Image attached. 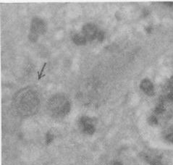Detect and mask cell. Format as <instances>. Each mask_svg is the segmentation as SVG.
I'll return each instance as SVG.
<instances>
[{"label":"cell","mask_w":173,"mask_h":165,"mask_svg":"<svg viewBox=\"0 0 173 165\" xmlns=\"http://www.w3.org/2000/svg\"><path fill=\"white\" fill-rule=\"evenodd\" d=\"M144 159L150 165H162L161 161L157 157H152L147 154L144 155Z\"/></svg>","instance_id":"5"},{"label":"cell","mask_w":173,"mask_h":165,"mask_svg":"<svg viewBox=\"0 0 173 165\" xmlns=\"http://www.w3.org/2000/svg\"><path fill=\"white\" fill-rule=\"evenodd\" d=\"M28 39L29 40L32 41V42H35V41H36L37 39H38V35L36 34V33H33V32H31L28 35Z\"/></svg>","instance_id":"10"},{"label":"cell","mask_w":173,"mask_h":165,"mask_svg":"<svg viewBox=\"0 0 173 165\" xmlns=\"http://www.w3.org/2000/svg\"><path fill=\"white\" fill-rule=\"evenodd\" d=\"M72 41L76 45H84L87 41L83 34H75L72 36Z\"/></svg>","instance_id":"6"},{"label":"cell","mask_w":173,"mask_h":165,"mask_svg":"<svg viewBox=\"0 0 173 165\" xmlns=\"http://www.w3.org/2000/svg\"><path fill=\"white\" fill-rule=\"evenodd\" d=\"M148 122L151 125H157L158 124V120L155 116H151L150 117H148Z\"/></svg>","instance_id":"8"},{"label":"cell","mask_w":173,"mask_h":165,"mask_svg":"<svg viewBox=\"0 0 173 165\" xmlns=\"http://www.w3.org/2000/svg\"><path fill=\"white\" fill-rule=\"evenodd\" d=\"M80 125L83 128V132L88 135H93L96 131L94 124L92 123V120L91 118L87 117H83L79 120Z\"/></svg>","instance_id":"2"},{"label":"cell","mask_w":173,"mask_h":165,"mask_svg":"<svg viewBox=\"0 0 173 165\" xmlns=\"http://www.w3.org/2000/svg\"><path fill=\"white\" fill-rule=\"evenodd\" d=\"M96 39H98V41L101 42L104 40V39H105V33H104V32L101 31H98L97 35H96Z\"/></svg>","instance_id":"11"},{"label":"cell","mask_w":173,"mask_h":165,"mask_svg":"<svg viewBox=\"0 0 173 165\" xmlns=\"http://www.w3.org/2000/svg\"><path fill=\"white\" fill-rule=\"evenodd\" d=\"M141 89L142 90L146 95L152 96L154 95V87L151 81L148 79H144L141 81L140 85Z\"/></svg>","instance_id":"4"},{"label":"cell","mask_w":173,"mask_h":165,"mask_svg":"<svg viewBox=\"0 0 173 165\" xmlns=\"http://www.w3.org/2000/svg\"><path fill=\"white\" fill-rule=\"evenodd\" d=\"M98 31L96 26L92 23L86 24L82 29L83 35L88 41H92L95 38H96Z\"/></svg>","instance_id":"1"},{"label":"cell","mask_w":173,"mask_h":165,"mask_svg":"<svg viewBox=\"0 0 173 165\" xmlns=\"http://www.w3.org/2000/svg\"><path fill=\"white\" fill-rule=\"evenodd\" d=\"M113 165H122V163L119 162H115L114 164H113Z\"/></svg>","instance_id":"13"},{"label":"cell","mask_w":173,"mask_h":165,"mask_svg":"<svg viewBox=\"0 0 173 165\" xmlns=\"http://www.w3.org/2000/svg\"><path fill=\"white\" fill-rule=\"evenodd\" d=\"M146 31H147V32H148V33H149V32L151 31V29H150V27H148L146 29Z\"/></svg>","instance_id":"14"},{"label":"cell","mask_w":173,"mask_h":165,"mask_svg":"<svg viewBox=\"0 0 173 165\" xmlns=\"http://www.w3.org/2000/svg\"><path fill=\"white\" fill-rule=\"evenodd\" d=\"M46 31V24L42 19L39 18H34L31 24V32L36 33V34H42Z\"/></svg>","instance_id":"3"},{"label":"cell","mask_w":173,"mask_h":165,"mask_svg":"<svg viewBox=\"0 0 173 165\" xmlns=\"http://www.w3.org/2000/svg\"><path fill=\"white\" fill-rule=\"evenodd\" d=\"M165 111V106L162 103H160L159 105H157V107L155 108V112L157 114H161Z\"/></svg>","instance_id":"7"},{"label":"cell","mask_w":173,"mask_h":165,"mask_svg":"<svg viewBox=\"0 0 173 165\" xmlns=\"http://www.w3.org/2000/svg\"><path fill=\"white\" fill-rule=\"evenodd\" d=\"M53 139H54L53 135L52 133H47V134H46V144L51 143L53 141Z\"/></svg>","instance_id":"9"},{"label":"cell","mask_w":173,"mask_h":165,"mask_svg":"<svg viewBox=\"0 0 173 165\" xmlns=\"http://www.w3.org/2000/svg\"><path fill=\"white\" fill-rule=\"evenodd\" d=\"M164 4L166 6L170 7V8H173V2H164Z\"/></svg>","instance_id":"12"}]
</instances>
